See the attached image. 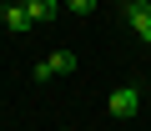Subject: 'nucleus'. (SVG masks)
<instances>
[{
	"label": "nucleus",
	"mask_w": 151,
	"mask_h": 131,
	"mask_svg": "<svg viewBox=\"0 0 151 131\" xmlns=\"http://www.w3.org/2000/svg\"><path fill=\"white\" fill-rule=\"evenodd\" d=\"M121 15L131 20L136 40H141V45H151V5H146V0H121Z\"/></svg>",
	"instance_id": "obj_1"
},
{
	"label": "nucleus",
	"mask_w": 151,
	"mask_h": 131,
	"mask_svg": "<svg viewBox=\"0 0 151 131\" xmlns=\"http://www.w3.org/2000/svg\"><path fill=\"white\" fill-rule=\"evenodd\" d=\"M106 111H111L116 121H131V116L141 111V91H136V86H116L111 101H106Z\"/></svg>",
	"instance_id": "obj_2"
},
{
	"label": "nucleus",
	"mask_w": 151,
	"mask_h": 131,
	"mask_svg": "<svg viewBox=\"0 0 151 131\" xmlns=\"http://www.w3.org/2000/svg\"><path fill=\"white\" fill-rule=\"evenodd\" d=\"M70 71H76V55H70V50H50L30 76H35V81H55V76H70Z\"/></svg>",
	"instance_id": "obj_3"
},
{
	"label": "nucleus",
	"mask_w": 151,
	"mask_h": 131,
	"mask_svg": "<svg viewBox=\"0 0 151 131\" xmlns=\"http://www.w3.org/2000/svg\"><path fill=\"white\" fill-rule=\"evenodd\" d=\"M0 25H5V30H30V10L10 0V5H0Z\"/></svg>",
	"instance_id": "obj_4"
},
{
	"label": "nucleus",
	"mask_w": 151,
	"mask_h": 131,
	"mask_svg": "<svg viewBox=\"0 0 151 131\" xmlns=\"http://www.w3.org/2000/svg\"><path fill=\"white\" fill-rule=\"evenodd\" d=\"M25 10H30V20H40V25H45V20H55V15H60V0H30Z\"/></svg>",
	"instance_id": "obj_5"
},
{
	"label": "nucleus",
	"mask_w": 151,
	"mask_h": 131,
	"mask_svg": "<svg viewBox=\"0 0 151 131\" xmlns=\"http://www.w3.org/2000/svg\"><path fill=\"white\" fill-rule=\"evenodd\" d=\"M60 5H65L70 15H91V10H96V0H60Z\"/></svg>",
	"instance_id": "obj_6"
},
{
	"label": "nucleus",
	"mask_w": 151,
	"mask_h": 131,
	"mask_svg": "<svg viewBox=\"0 0 151 131\" xmlns=\"http://www.w3.org/2000/svg\"><path fill=\"white\" fill-rule=\"evenodd\" d=\"M15 5H30V0H15Z\"/></svg>",
	"instance_id": "obj_7"
},
{
	"label": "nucleus",
	"mask_w": 151,
	"mask_h": 131,
	"mask_svg": "<svg viewBox=\"0 0 151 131\" xmlns=\"http://www.w3.org/2000/svg\"><path fill=\"white\" fill-rule=\"evenodd\" d=\"M60 131H70V126H60Z\"/></svg>",
	"instance_id": "obj_8"
},
{
	"label": "nucleus",
	"mask_w": 151,
	"mask_h": 131,
	"mask_svg": "<svg viewBox=\"0 0 151 131\" xmlns=\"http://www.w3.org/2000/svg\"><path fill=\"white\" fill-rule=\"evenodd\" d=\"M146 5H151V0H146Z\"/></svg>",
	"instance_id": "obj_9"
}]
</instances>
